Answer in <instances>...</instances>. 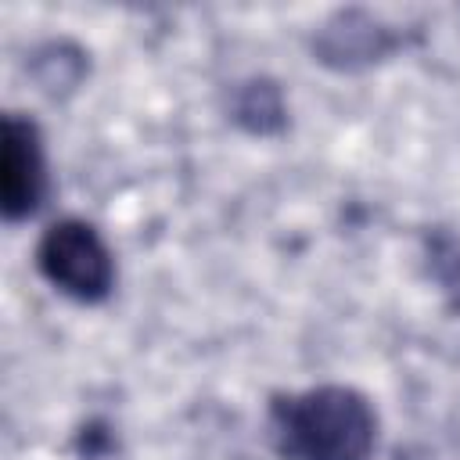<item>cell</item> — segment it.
Instances as JSON below:
<instances>
[{
    "label": "cell",
    "instance_id": "6da1fadb",
    "mask_svg": "<svg viewBox=\"0 0 460 460\" xmlns=\"http://www.w3.org/2000/svg\"><path fill=\"white\" fill-rule=\"evenodd\" d=\"M270 438L280 460H374L377 417L349 385L273 395Z\"/></svg>",
    "mask_w": 460,
    "mask_h": 460
},
{
    "label": "cell",
    "instance_id": "7a4b0ae2",
    "mask_svg": "<svg viewBox=\"0 0 460 460\" xmlns=\"http://www.w3.org/2000/svg\"><path fill=\"white\" fill-rule=\"evenodd\" d=\"M36 270L61 295L93 305L111 295L115 262L101 234L86 219H58L36 244Z\"/></svg>",
    "mask_w": 460,
    "mask_h": 460
},
{
    "label": "cell",
    "instance_id": "3957f363",
    "mask_svg": "<svg viewBox=\"0 0 460 460\" xmlns=\"http://www.w3.org/2000/svg\"><path fill=\"white\" fill-rule=\"evenodd\" d=\"M47 198V151L40 126L18 111L0 126V212L7 223L29 219Z\"/></svg>",
    "mask_w": 460,
    "mask_h": 460
},
{
    "label": "cell",
    "instance_id": "277c9868",
    "mask_svg": "<svg viewBox=\"0 0 460 460\" xmlns=\"http://www.w3.org/2000/svg\"><path fill=\"white\" fill-rule=\"evenodd\" d=\"M388 47H392L388 32L363 14H341L323 29L316 43L320 58L338 68H352L356 61H377L381 54H388Z\"/></svg>",
    "mask_w": 460,
    "mask_h": 460
},
{
    "label": "cell",
    "instance_id": "5b68a950",
    "mask_svg": "<svg viewBox=\"0 0 460 460\" xmlns=\"http://www.w3.org/2000/svg\"><path fill=\"white\" fill-rule=\"evenodd\" d=\"M234 119L248 129V133H277L284 126V97L273 83L266 79H252L237 90L234 101Z\"/></svg>",
    "mask_w": 460,
    "mask_h": 460
}]
</instances>
